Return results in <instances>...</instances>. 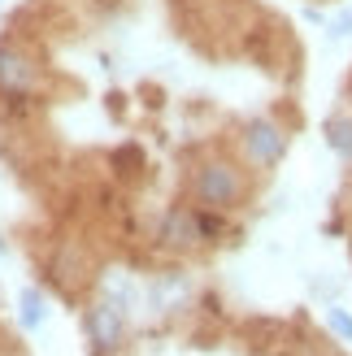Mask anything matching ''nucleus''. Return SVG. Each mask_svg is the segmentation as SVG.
I'll return each mask as SVG.
<instances>
[{
	"label": "nucleus",
	"instance_id": "obj_1",
	"mask_svg": "<svg viewBox=\"0 0 352 356\" xmlns=\"http://www.w3.org/2000/svg\"><path fill=\"white\" fill-rule=\"evenodd\" d=\"M239 195H243V178H239L235 165H226V161H209V165L196 170V200H200L205 209L222 213V209H231Z\"/></svg>",
	"mask_w": 352,
	"mask_h": 356
},
{
	"label": "nucleus",
	"instance_id": "obj_3",
	"mask_svg": "<svg viewBox=\"0 0 352 356\" xmlns=\"http://www.w3.org/2000/svg\"><path fill=\"white\" fill-rule=\"evenodd\" d=\"M87 330H92L96 352L109 356V352H118V343H122V313H118L113 305H96L92 313H87Z\"/></svg>",
	"mask_w": 352,
	"mask_h": 356
},
{
	"label": "nucleus",
	"instance_id": "obj_8",
	"mask_svg": "<svg viewBox=\"0 0 352 356\" xmlns=\"http://www.w3.org/2000/svg\"><path fill=\"white\" fill-rule=\"evenodd\" d=\"M326 322H330V330H335V334H344V339H352V317H348L344 309H330V317H326Z\"/></svg>",
	"mask_w": 352,
	"mask_h": 356
},
{
	"label": "nucleus",
	"instance_id": "obj_7",
	"mask_svg": "<svg viewBox=\"0 0 352 356\" xmlns=\"http://www.w3.org/2000/svg\"><path fill=\"white\" fill-rule=\"evenodd\" d=\"M22 305H26V309H22V322H26V326H40V317H44V313H40V296L26 291V296H22Z\"/></svg>",
	"mask_w": 352,
	"mask_h": 356
},
{
	"label": "nucleus",
	"instance_id": "obj_5",
	"mask_svg": "<svg viewBox=\"0 0 352 356\" xmlns=\"http://www.w3.org/2000/svg\"><path fill=\"white\" fill-rule=\"evenodd\" d=\"M161 239L170 248H191V243H200V213H187V209H170L166 213V222H161Z\"/></svg>",
	"mask_w": 352,
	"mask_h": 356
},
{
	"label": "nucleus",
	"instance_id": "obj_11",
	"mask_svg": "<svg viewBox=\"0 0 352 356\" xmlns=\"http://www.w3.org/2000/svg\"><path fill=\"white\" fill-rule=\"evenodd\" d=\"M0 252H5V243H0Z\"/></svg>",
	"mask_w": 352,
	"mask_h": 356
},
{
	"label": "nucleus",
	"instance_id": "obj_6",
	"mask_svg": "<svg viewBox=\"0 0 352 356\" xmlns=\"http://www.w3.org/2000/svg\"><path fill=\"white\" fill-rule=\"evenodd\" d=\"M326 139L344 161H352V118H330L326 122Z\"/></svg>",
	"mask_w": 352,
	"mask_h": 356
},
{
	"label": "nucleus",
	"instance_id": "obj_2",
	"mask_svg": "<svg viewBox=\"0 0 352 356\" xmlns=\"http://www.w3.org/2000/svg\"><path fill=\"white\" fill-rule=\"evenodd\" d=\"M283 152H287V135H283L278 122H270V118L248 122V131H243V156H248L257 170L278 165V161H283Z\"/></svg>",
	"mask_w": 352,
	"mask_h": 356
},
{
	"label": "nucleus",
	"instance_id": "obj_9",
	"mask_svg": "<svg viewBox=\"0 0 352 356\" xmlns=\"http://www.w3.org/2000/svg\"><path fill=\"white\" fill-rule=\"evenodd\" d=\"M218 230H222V222H218V218H209V213H205V218H200V235H218Z\"/></svg>",
	"mask_w": 352,
	"mask_h": 356
},
{
	"label": "nucleus",
	"instance_id": "obj_10",
	"mask_svg": "<svg viewBox=\"0 0 352 356\" xmlns=\"http://www.w3.org/2000/svg\"><path fill=\"white\" fill-rule=\"evenodd\" d=\"M348 31H352V9H348V13L339 17V22H335V35H348Z\"/></svg>",
	"mask_w": 352,
	"mask_h": 356
},
{
	"label": "nucleus",
	"instance_id": "obj_4",
	"mask_svg": "<svg viewBox=\"0 0 352 356\" xmlns=\"http://www.w3.org/2000/svg\"><path fill=\"white\" fill-rule=\"evenodd\" d=\"M35 87V65L22 57V52H13L0 44V92H9V96H22Z\"/></svg>",
	"mask_w": 352,
	"mask_h": 356
}]
</instances>
